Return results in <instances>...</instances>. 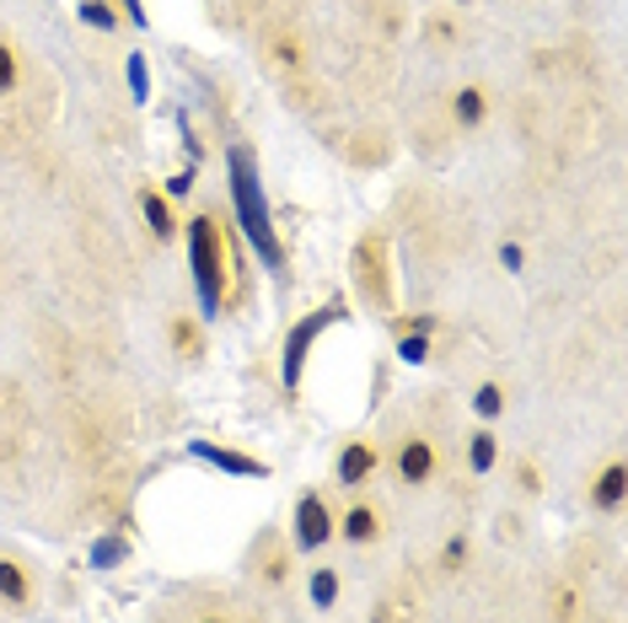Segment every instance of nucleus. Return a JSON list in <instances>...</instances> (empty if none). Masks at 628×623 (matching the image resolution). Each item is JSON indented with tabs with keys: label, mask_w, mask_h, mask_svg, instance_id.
<instances>
[{
	"label": "nucleus",
	"mask_w": 628,
	"mask_h": 623,
	"mask_svg": "<svg viewBox=\"0 0 628 623\" xmlns=\"http://www.w3.org/2000/svg\"><path fill=\"white\" fill-rule=\"evenodd\" d=\"M183 243H188V269H194V301H199V318H220L226 301H231V253H226V232L220 221L199 210L183 221Z\"/></svg>",
	"instance_id": "1"
},
{
	"label": "nucleus",
	"mask_w": 628,
	"mask_h": 623,
	"mask_svg": "<svg viewBox=\"0 0 628 623\" xmlns=\"http://www.w3.org/2000/svg\"><path fill=\"white\" fill-rule=\"evenodd\" d=\"M226 172H231V205H237V226H242L248 248L280 275V269H285V248H280V232H274L269 194H263V183H258V157H252L248 146H231Z\"/></svg>",
	"instance_id": "2"
},
{
	"label": "nucleus",
	"mask_w": 628,
	"mask_h": 623,
	"mask_svg": "<svg viewBox=\"0 0 628 623\" xmlns=\"http://www.w3.org/2000/svg\"><path fill=\"white\" fill-rule=\"evenodd\" d=\"M349 312H344V301H323V307H312L306 318H295L291 333H285V344H280V382L285 387H301V376H306V361H312V350H317V339L334 329V323H344Z\"/></svg>",
	"instance_id": "3"
},
{
	"label": "nucleus",
	"mask_w": 628,
	"mask_h": 623,
	"mask_svg": "<svg viewBox=\"0 0 628 623\" xmlns=\"http://www.w3.org/2000/svg\"><path fill=\"white\" fill-rule=\"evenodd\" d=\"M349 280L371 312H392V253H387V232H366L355 253H349Z\"/></svg>",
	"instance_id": "4"
},
{
	"label": "nucleus",
	"mask_w": 628,
	"mask_h": 623,
	"mask_svg": "<svg viewBox=\"0 0 628 623\" xmlns=\"http://www.w3.org/2000/svg\"><path fill=\"white\" fill-rule=\"evenodd\" d=\"M334 505H328V495L323 490H306V495L295 500V516H291V543L301 548V554H323L328 543H334Z\"/></svg>",
	"instance_id": "5"
},
{
	"label": "nucleus",
	"mask_w": 628,
	"mask_h": 623,
	"mask_svg": "<svg viewBox=\"0 0 628 623\" xmlns=\"http://www.w3.org/2000/svg\"><path fill=\"white\" fill-rule=\"evenodd\" d=\"M392 479H398L403 490H424V484L435 479V441H430L424 430H409V436L398 441V458H392Z\"/></svg>",
	"instance_id": "6"
},
{
	"label": "nucleus",
	"mask_w": 628,
	"mask_h": 623,
	"mask_svg": "<svg viewBox=\"0 0 628 623\" xmlns=\"http://www.w3.org/2000/svg\"><path fill=\"white\" fill-rule=\"evenodd\" d=\"M381 468V447L371 436H355V441H344V452L334 458V479L344 490H360V484H371Z\"/></svg>",
	"instance_id": "7"
},
{
	"label": "nucleus",
	"mask_w": 628,
	"mask_h": 623,
	"mask_svg": "<svg viewBox=\"0 0 628 623\" xmlns=\"http://www.w3.org/2000/svg\"><path fill=\"white\" fill-rule=\"evenodd\" d=\"M334 533L344 543H355V548H371V543H381V533H387V516H381V505H371V500H355V505L338 511Z\"/></svg>",
	"instance_id": "8"
},
{
	"label": "nucleus",
	"mask_w": 628,
	"mask_h": 623,
	"mask_svg": "<svg viewBox=\"0 0 628 623\" xmlns=\"http://www.w3.org/2000/svg\"><path fill=\"white\" fill-rule=\"evenodd\" d=\"M188 458L209 462V468H220V473H231V479H269V462L263 458L231 452V447H220V441H188Z\"/></svg>",
	"instance_id": "9"
},
{
	"label": "nucleus",
	"mask_w": 628,
	"mask_h": 623,
	"mask_svg": "<svg viewBox=\"0 0 628 623\" xmlns=\"http://www.w3.org/2000/svg\"><path fill=\"white\" fill-rule=\"evenodd\" d=\"M33 597H39V581H33V570H28L22 559L0 554V602L22 613V608H33Z\"/></svg>",
	"instance_id": "10"
},
{
	"label": "nucleus",
	"mask_w": 628,
	"mask_h": 623,
	"mask_svg": "<svg viewBox=\"0 0 628 623\" xmlns=\"http://www.w3.org/2000/svg\"><path fill=\"white\" fill-rule=\"evenodd\" d=\"M628 500V468L624 462H607L596 479H591V511H602V516H618Z\"/></svg>",
	"instance_id": "11"
},
{
	"label": "nucleus",
	"mask_w": 628,
	"mask_h": 623,
	"mask_svg": "<svg viewBox=\"0 0 628 623\" xmlns=\"http://www.w3.org/2000/svg\"><path fill=\"white\" fill-rule=\"evenodd\" d=\"M140 215H145L156 243H177L183 237V221H177V210H172V200L162 189H140Z\"/></svg>",
	"instance_id": "12"
},
{
	"label": "nucleus",
	"mask_w": 628,
	"mask_h": 623,
	"mask_svg": "<svg viewBox=\"0 0 628 623\" xmlns=\"http://www.w3.org/2000/svg\"><path fill=\"white\" fill-rule=\"evenodd\" d=\"M452 119H457V129H478L489 119V92L484 86H457L452 92Z\"/></svg>",
	"instance_id": "13"
},
{
	"label": "nucleus",
	"mask_w": 628,
	"mask_h": 623,
	"mask_svg": "<svg viewBox=\"0 0 628 623\" xmlns=\"http://www.w3.org/2000/svg\"><path fill=\"white\" fill-rule=\"evenodd\" d=\"M306 597H312L317 613H334L338 597H344V581H338L334 565H312V576H306Z\"/></svg>",
	"instance_id": "14"
},
{
	"label": "nucleus",
	"mask_w": 628,
	"mask_h": 623,
	"mask_svg": "<svg viewBox=\"0 0 628 623\" xmlns=\"http://www.w3.org/2000/svg\"><path fill=\"white\" fill-rule=\"evenodd\" d=\"M495 462H500V436H495V425H478L467 436V468L484 479V473H495Z\"/></svg>",
	"instance_id": "15"
},
{
	"label": "nucleus",
	"mask_w": 628,
	"mask_h": 623,
	"mask_svg": "<svg viewBox=\"0 0 628 623\" xmlns=\"http://www.w3.org/2000/svg\"><path fill=\"white\" fill-rule=\"evenodd\" d=\"M167 339L183 361H205V323H199V318H172Z\"/></svg>",
	"instance_id": "16"
},
{
	"label": "nucleus",
	"mask_w": 628,
	"mask_h": 623,
	"mask_svg": "<svg viewBox=\"0 0 628 623\" xmlns=\"http://www.w3.org/2000/svg\"><path fill=\"white\" fill-rule=\"evenodd\" d=\"M76 17L86 28H97V33H119V22H124L113 0H76Z\"/></svg>",
	"instance_id": "17"
},
{
	"label": "nucleus",
	"mask_w": 628,
	"mask_h": 623,
	"mask_svg": "<svg viewBox=\"0 0 628 623\" xmlns=\"http://www.w3.org/2000/svg\"><path fill=\"white\" fill-rule=\"evenodd\" d=\"M129 559V538L124 533H102V538L91 543V570H119Z\"/></svg>",
	"instance_id": "18"
},
{
	"label": "nucleus",
	"mask_w": 628,
	"mask_h": 623,
	"mask_svg": "<svg viewBox=\"0 0 628 623\" xmlns=\"http://www.w3.org/2000/svg\"><path fill=\"white\" fill-rule=\"evenodd\" d=\"M505 387L500 382H478V393H473V415L484 419V425H495V419H505Z\"/></svg>",
	"instance_id": "19"
},
{
	"label": "nucleus",
	"mask_w": 628,
	"mask_h": 623,
	"mask_svg": "<svg viewBox=\"0 0 628 623\" xmlns=\"http://www.w3.org/2000/svg\"><path fill=\"white\" fill-rule=\"evenodd\" d=\"M269 65H280V71H301V65H306L301 39H295V33H274V39H269Z\"/></svg>",
	"instance_id": "20"
},
{
	"label": "nucleus",
	"mask_w": 628,
	"mask_h": 623,
	"mask_svg": "<svg viewBox=\"0 0 628 623\" xmlns=\"http://www.w3.org/2000/svg\"><path fill=\"white\" fill-rule=\"evenodd\" d=\"M467 559H473V543H467V533H452V538L441 543V576H457Z\"/></svg>",
	"instance_id": "21"
},
{
	"label": "nucleus",
	"mask_w": 628,
	"mask_h": 623,
	"mask_svg": "<svg viewBox=\"0 0 628 623\" xmlns=\"http://www.w3.org/2000/svg\"><path fill=\"white\" fill-rule=\"evenodd\" d=\"M124 76H129V97H134V103H145V97H151V65H145V49H134V54H129Z\"/></svg>",
	"instance_id": "22"
},
{
	"label": "nucleus",
	"mask_w": 628,
	"mask_h": 623,
	"mask_svg": "<svg viewBox=\"0 0 628 623\" xmlns=\"http://www.w3.org/2000/svg\"><path fill=\"white\" fill-rule=\"evenodd\" d=\"M392 355H398L403 366H424V361H430V333H398Z\"/></svg>",
	"instance_id": "23"
},
{
	"label": "nucleus",
	"mask_w": 628,
	"mask_h": 623,
	"mask_svg": "<svg viewBox=\"0 0 628 623\" xmlns=\"http://www.w3.org/2000/svg\"><path fill=\"white\" fill-rule=\"evenodd\" d=\"M17 86H22V54L0 39V97H11Z\"/></svg>",
	"instance_id": "24"
},
{
	"label": "nucleus",
	"mask_w": 628,
	"mask_h": 623,
	"mask_svg": "<svg viewBox=\"0 0 628 623\" xmlns=\"http://www.w3.org/2000/svg\"><path fill=\"white\" fill-rule=\"evenodd\" d=\"M258 576H263L269 586H285L291 581V554H285V548H269L263 565H258Z\"/></svg>",
	"instance_id": "25"
},
{
	"label": "nucleus",
	"mask_w": 628,
	"mask_h": 623,
	"mask_svg": "<svg viewBox=\"0 0 628 623\" xmlns=\"http://www.w3.org/2000/svg\"><path fill=\"white\" fill-rule=\"evenodd\" d=\"M553 623H575L581 619V597H575V586H553Z\"/></svg>",
	"instance_id": "26"
},
{
	"label": "nucleus",
	"mask_w": 628,
	"mask_h": 623,
	"mask_svg": "<svg viewBox=\"0 0 628 623\" xmlns=\"http://www.w3.org/2000/svg\"><path fill=\"white\" fill-rule=\"evenodd\" d=\"M392 329L398 333H435L441 329V318H435V312H414V318H392Z\"/></svg>",
	"instance_id": "27"
},
{
	"label": "nucleus",
	"mask_w": 628,
	"mask_h": 623,
	"mask_svg": "<svg viewBox=\"0 0 628 623\" xmlns=\"http://www.w3.org/2000/svg\"><path fill=\"white\" fill-rule=\"evenodd\" d=\"M194 178H199L194 167H183V172H172V178H167V189H162V194H167V200H188V194H194Z\"/></svg>",
	"instance_id": "28"
},
{
	"label": "nucleus",
	"mask_w": 628,
	"mask_h": 623,
	"mask_svg": "<svg viewBox=\"0 0 628 623\" xmlns=\"http://www.w3.org/2000/svg\"><path fill=\"white\" fill-rule=\"evenodd\" d=\"M113 6H119V17H124L129 28H140V33L151 28V11H145V0H113Z\"/></svg>",
	"instance_id": "29"
},
{
	"label": "nucleus",
	"mask_w": 628,
	"mask_h": 623,
	"mask_svg": "<svg viewBox=\"0 0 628 623\" xmlns=\"http://www.w3.org/2000/svg\"><path fill=\"white\" fill-rule=\"evenodd\" d=\"M516 484H521V495H538L543 490V479H538V462H516Z\"/></svg>",
	"instance_id": "30"
},
{
	"label": "nucleus",
	"mask_w": 628,
	"mask_h": 623,
	"mask_svg": "<svg viewBox=\"0 0 628 623\" xmlns=\"http://www.w3.org/2000/svg\"><path fill=\"white\" fill-rule=\"evenodd\" d=\"M500 264H505V275H521V264H527L521 243H500Z\"/></svg>",
	"instance_id": "31"
},
{
	"label": "nucleus",
	"mask_w": 628,
	"mask_h": 623,
	"mask_svg": "<svg viewBox=\"0 0 628 623\" xmlns=\"http://www.w3.org/2000/svg\"><path fill=\"white\" fill-rule=\"evenodd\" d=\"M177 129H183V146H188V162H205V140L194 135V125H188V119H177Z\"/></svg>",
	"instance_id": "32"
},
{
	"label": "nucleus",
	"mask_w": 628,
	"mask_h": 623,
	"mask_svg": "<svg viewBox=\"0 0 628 623\" xmlns=\"http://www.w3.org/2000/svg\"><path fill=\"white\" fill-rule=\"evenodd\" d=\"M371 623H398V608H381V613H377Z\"/></svg>",
	"instance_id": "33"
},
{
	"label": "nucleus",
	"mask_w": 628,
	"mask_h": 623,
	"mask_svg": "<svg viewBox=\"0 0 628 623\" xmlns=\"http://www.w3.org/2000/svg\"><path fill=\"white\" fill-rule=\"evenodd\" d=\"M205 623H226V619H205Z\"/></svg>",
	"instance_id": "34"
},
{
	"label": "nucleus",
	"mask_w": 628,
	"mask_h": 623,
	"mask_svg": "<svg viewBox=\"0 0 628 623\" xmlns=\"http://www.w3.org/2000/svg\"><path fill=\"white\" fill-rule=\"evenodd\" d=\"M457 6H467V0H457Z\"/></svg>",
	"instance_id": "35"
}]
</instances>
